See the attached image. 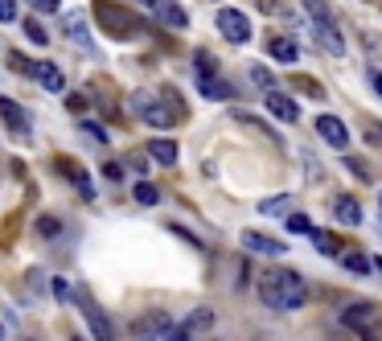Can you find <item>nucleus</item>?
<instances>
[{"instance_id": "nucleus-15", "label": "nucleus", "mask_w": 382, "mask_h": 341, "mask_svg": "<svg viewBox=\"0 0 382 341\" xmlns=\"http://www.w3.org/2000/svg\"><path fill=\"white\" fill-rule=\"evenodd\" d=\"M267 54H271V62H283V66H296L300 62L296 37H271V41H267Z\"/></svg>"}, {"instance_id": "nucleus-6", "label": "nucleus", "mask_w": 382, "mask_h": 341, "mask_svg": "<svg viewBox=\"0 0 382 341\" xmlns=\"http://www.w3.org/2000/svg\"><path fill=\"white\" fill-rule=\"evenodd\" d=\"M74 300H79V309H83V317H86V325H91V333L99 341H116V329H111V321H107V312L91 300L86 292H74Z\"/></svg>"}, {"instance_id": "nucleus-25", "label": "nucleus", "mask_w": 382, "mask_h": 341, "mask_svg": "<svg viewBox=\"0 0 382 341\" xmlns=\"http://www.w3.org/2000/svg\"><path fill=\"white\" fill-rule=\"evenodd\" d=\"M288 210H292V194L263 197V202H259V214H288Z\"/></svg>"}, {"instance_id": "nucleus-1", "label": "nucleus", "mask_w": 382, "mask_h": 341, "mask_svg": "<svg viewBox=\"0 0 382 341\" xmlns=\"http://www.w3.org/2000/svg\"><path fill=\"white\" fill-rule=\"evenodd\" d=\"M259 300L276 312H292L308 300V284L292 267H271V272L259 276Z\"/></svg>"}, {"instance_id": "nucleus-8", "label": "nucleus", "mask_w": 382, "mask_h": 341, "mask_svg": "<svg viewBox=\"0 0 382 341\" xmlns=\"http://www.w3.org/2000/svg\"><path fill=\"white\" fill-rule=\"evenodd\" d=\"M308 25H313V41L325 49V54H333V58L346 54V37L337 33V21H308Z\"/></svg>"}, {"instance_id": "nucleus-39", "label": "nucleus", "mask_w": 382, "mask_h": 341, "mask_svg": "<svg viewBox=\"0 0 382 341\" xmlns=\"http://www.w3.org/2000/svg\"><path fill=\"white\" fill-rule=\"evenodd\" d=\"M66 107L79 115V112H86V99H83V95H70V99H66Z\"/></svg>"}, {"instance_id": "nucleus-17", "label": "nucleus", "mask_w": 382, "mask_h": 341, "mask_svg": "<svg viewBox=\"0 0 382 341\" xmlns=\"http://www.w3.org/2000/svg\"><path fill=\"white\" fill-rule=\"evenodd\" d=\"M34 79L41 82V91H50V95H62V91H66V74H62L54 62H37Z\"/></svg>"}, {"instance_id": "nucleus-44", "label": "nucleus", "mask_w": 382, "mask_h": 341, "mask_svg": "<svg viewBox=\"0 0 382 341\" xmlns=\"http://www.w3.org/2000/svg\"><path fill=\"white\" fill-rule=\"evenodd\" d=\"M70 341H83V337H70Z\"/></svg>"}, {"instance_id": "nucleus-21", "label": "nucleus", "mask_w": 382, "mask_h": 341, "mask_svg": "<svg viewBox=\"0 0 382 341\" xmlns=\"http://www.w3.org/2000/svg\"><path fill=\"white\" fill-rule=\"evenodd\" d=\"M185 333H210L214 329V309H193L189 317H185Z\"/></svg>"}, {"instance_id": "nucleus-24", "label": "nucleus", "mask_w": 382, "mask_h": 341, "mask_svg": "<svg viewBox=\"0 0 382 341\" xmlns=\"http://www.w3.org/2000/svg\"><path fill=\"white\" fill-rule=\"evenodd\" d=\"M304 4V13H308V21H337L329 9V0H300Z\"/></svg>"}, {"instance_id": "nucleus-45", "label": "nucleus", "mask_w": 382, "mask_h": 341, "mask_svg": "<svg viewBox=\"0 0 382 341\" xmlns=\"http://www.w3.org/2000/svg\"><path fill=\"white\" fill-rule=\"evenodd\" d=\"M0 337H4V329H0Z\"/></svg>"}, {"instance_id": "nucleus-31", "label": "nucleus", "mask_w": 382, "mask_h": 341, "mask_svg": "<svg viewBox=\"0 0 382 341\" xmlns=\"http://www.w3.org/2000/svg\"><path fill=\"white\" fill-rule=\"evenodd\" d=\"M9 66H13L17 74H37V62H29V58H21V54H9Z\"/></svg>"}, {"instance_id": "nucleus-37", "label": "nucleus", "mask_w": 382, "mask_h": 341, "mask_svg": "<svg viewBox=\"0 0 382 341\" xmlns=\"http://www.w3.org/2000/svg\"><path fill=\"white\" fill-rule=\"evenodd\" d=\"M103 173H107V181H124V164L107 161V164H103Z\"/></svg>"}, {"instance_id": "nucleus-11", "label": "nucleus", "mask_w": 382, "mask_h": 341, "mask_svg": "<svg viewBox=\"0 0 382 341\" xmlns=\"http://www.w3.org/2000/svg\"><path fill=\"white\" fill-rule=\"evenodd\" d=\"M62 29H66V37H70V41H74L79 49L95 54V41H91V29H86V13H66Z\"/></svg>"}, {"instance_id": "nucleus-20", "label": "nucleus", "mask_w": 382, "mask_h": 341, "mask_svg": "<svg viewBox=\"0 0 382 341\" xmlns=\"http://www.w3.org/2000/svg\"><path fill=\"white\" fill-rule=\"evenodd\" d=\"M308 239H313V247L321 251V255H341V251H346V247H341V239H337L333 230H316L313 227V234H308Z\"/></svg>"}, {"instance_id": "nucleus-7", "label": "nucleus", "mask_w": 382, "mask_h": 341, "mask_svg": "<svg viewBox=\"0 0 382 341\" xmlns=\"http://www.w3.org/2000/svg\"><path fill=\"white\" fill-rule=\"evenodd\" d=\"M378 317H382V309L374 300H349L346 309H341V325L358 333V329H366L370 321H378Z\"/></svg>"}, {"instance_id": "nucleus-16", "label": "nucleus", "mask_w": 382, "mask_h": 341, "mask_svg": "<svg viewBox=\"0 0 382 341\" xmlns=\"http://www.w3.org/2000/svg\"><path fill=\"white\" fill-rule=\"evenodd\" d=\"M54 169H58L62 177H70V181H74V185H79V194H83V197H95V185H91V173H86V169H79V164H74V161H66V157H62V161H54Z\"/></svg>"}, {"instance_id": "nucleus-26", "label": "nucleus", "mask_w": 382, "mask_h": 341, "mask_svg": "<svg viewBox=\"0 0 382 341\" xmlns=\"http://www.w3.org/2000/svg\"><path fill=\"white\" fill-rule=\"evenodd\" d=\"M251 82H259V91H263V95H267V91H276V79H271V70H267V66H259V62L251 66Z\"/></svg>"}, {"instance_id": "nucleus-3", "label": "nucleus", "mask_w": 382, "mask_h": 341, "mask_svg": "<svg viewBox=\"0 0 382 341\" xmlns=\"http://www.w3.org/2000/svg\"><path fill=\"white\" fill-rule=\"evenodd\" d=\"M95 16L103 21V29L111 33V37H119V41H128V37H136V33L144 29L128 9H116L111 0H95Z\"/></svg>"}, {"instance_id": "nucleus-5", "label": "nucleus", "mask_w": 382, "mask_h": 341, "mask_svg": "<svg viewBox=\"0 0 382 341\" xmlns=\"http://www.w3.org/2000/svg\"><path fill=\"white\" fill-rule=\"evenodd\" d=\"M169 329H173V317L161 312V309H152V312H144V317H136L132 321V337L136 341H161Z\"/></svg>"}, {"instance_id": "nucleus-32", "label": "nucleus", "mask_w": 382, "mask_h": 341, "mask_svg": "<svg viewBox=\"0 0 382 341\" xmlns=\"http://www.w3.org/2000/svg\"><path fill=\"white\" fill-rule=\"evenodd\" d=\"M358 341H382V317L378 321H370L366 329H358Z\"/></svg>"}, {"instance_id": "nucleus-36", "label": "nucleus", "mask_w": 382, "mask_h": 341, "mask_svg": "<svg viewBox=\"0 0 382 341\" xmlns=\"http://www.w3.org/2000/svg\"><path fill=\"white\" fill-rule=\"evenodd\" d=\"M0 21H4V25L17 21V0H0Z\"/></svg>"}, {"instance_id": "nucleus-35", "label": "nucleus", "mask_w": 382, "mask_h": 341, "mask_svg": "<svg viewBox=\"0 0 382 341\" xmlns=\"http://www.w3.org/2000/svg\"><path fill=\"white\" fill-rule=\"evenodd\" d=\"M50 292L58 296V300H70V296H74V292H70V284H66L62 276H54V280H50Z\"/></svg>"}, {"instance_id": "nucleus-40", "label": "nucleus", "mask_w": 382, "mask_h": 341, "mask_svg": "<svg viewBox=\"0 0 382 341\" xmlns=\"http://www.w3.org/2000/svg\"><path fill=\"white\" fill-rule=\"evenodd\" d=\"M29 4H37L41 13H58V0H29Z\"/></svg>"}, {"instance_id": "nucleus-18", "label": "nucleus", "mask_w": 382, "mask_h": 341, "mask_svg": "<svg viewBox=\"0 0 382 341\" xmlns=\"http://www.w3.org/2000/svg\"><path fill=\"white\" fill-rule=\"evenodd\" d=\"M0 115H4V124H9L13 132L29 136V124H25V112H21V103H13V99H0Z\"/></svg>"}, {"instance_id": "nucleus-14", "label": "nucleus", "mask_w": 382, "mask_h": 341, "mask_svg": "<svg viewBox=\"0 0 382 341\" xmlns=\"http://www.w3.org/2000/svg\"><path fill=\"white\" fill-rule=\"evenodd\" d=\"M267 112L276 115V119H283V124H296V119H300V107H296V99L280 95V91H267Z\"/></svg>"}, {"instance_id": "nucleus-38", "label": "nucleus", "mask_w": 382, "mask_h": 341, "mask_svg": "<svg viewBox=\"0 0 382 341\" xmlns=\"http://www.w3.org/2000/svg\"><path fill=\"white\" fill-rule=\"evenodd\" d=\"M346 169H353V173H358L362 181H370V169H366L362 161H353V157H346Z\"/></svg>"}, {"instance_id": "nucleus-33", "label": "nucleus", "mask_w": 382, "mask_h": 341, "mask_svg": "<svg viewBox=\"0 0 382 341\" xmlns=\"http://www.w3.org/2000/svg\"><path fill=\"white\" fill-rule=\"evenodd\" d=\"M169 230H173V234H177V239H185V243L193 247V251H206V243H201L198 234H189V230H185V227H177V222H173V227H169Z\"/></svg>"}, {"instance_id": "nucleus-2", "label": "nucleus", "mask_w": 382, "mask_h": 341, "mask_svg": "<svg viewBox=\"0 0 382 341\" xmlns=\"http://www.w3.org/2000/svg\"><path fill=\"white\" fill-rule=\"evenodd\" d=\"M132 112L152 124V128H173V124H185L189 119V107L173 91H136L132 95Z\"/></svg>"}, {"instance_id": "nucleus-4", "label": "nucleus", "mask_w": 382, "mask_h": 341, "mask_svg": "<svg viewBox=\"0 0 382 341\" xmlns=\"http://www.w3.org/2000/svg\"><path fill=\"white\" fill-rule=\"evenodd\" d=\"M218 33H222L231 46H247L255 25H251V16L238 13V9H218Z\"/></svg>"}, {"instance_id": "nucleus-30", "label": "nucleus", "mask_w": 382, "mask_h": 341, "mask_svg": "<svg viewBox=\"0 0 382 341\" xmlns=\"http://www.w3.org/2000/svg\"><path fill=\"white\" fill-rule=\"evenodd\" d=\"M288 230H292V234H313V222H308V214H292V218H288Z\"/></svg>"}, {"instance_id": "nucleus-41", "label": "nucleus", "mask_w": 382, "mask_h": 341, "mask_svg": "<svg viewBox=\"0 0 382 341\" xmlns=\"http://www.w3.org/2000/svg\"><path fill=\"white\" fill-rule=\"evenodd\" d=\"M366 140H370V144L378 148V144H382V128H366Z\"/></svg>"}, {"instance_id": "nucleus-13", "label": "nucleus", "mask_w": 382, "mask_h": 341, "mask_svg": "<svg viewBox=\"0 0 382 341\" xmlns=\"http://www.w3.org/2000/svg\"><path fill=\"white\" fill-rule=\"evenodd\" d=\"M333 218L341 227H362V202L358 197H333Z\"/></svg>"}, {"instance_id": "nucleus-29", "label": "nucleus", "mask_w": 382, "mask_h": 341, "mask_svg": "<svg viewBox=\"0 0 382 341\" xmlns=\"http://www.w3.org/2000/svg\"><path fill=\"white\" fill-rule=\"evenodd\" d=\"M25 37H29V41H34V46H46V41H50V33L41 29V25H37V21H25Z\"/></svg>"}, {"instance_id": "nucleus-27", "label": "nucleus", "mask_w": 382, "mask_h": 341, "mask_svg": "<svg viewBox=\"0 0 382 341\" xmlns=\"http://www.w3.org/2000/svg\"><path fill=\"white\" fill-rule=\"evenodd\" d=\"M341 263H346L349 272H358V276H366V272L374 267V263L366 260V255H358V251H349V255H341Z\"/></svg>"}, {"instance_id": "nucleus-12", "label": "nucleus", "mask_w": 382, "mask_h": 341, "mask_svg": "<svg viewBox=\"0 0 382 341\" xmlns=\"http://www.w3.org/2000/svg\"><path fill=\"white\" fill-rule=\"evenodd\" d=\"M152 13H156V21H165L169 29H189V13L173 0H152Z\"/></svg>"}, {"instance_id": "nucleus-42", "label": "nucleus", "mask_w": 382, "mask_h": 341, "mask_svg": "<svg viewBox=\"0 0 382 341\" xmlns=\"http://www.w3.org/2000/svg\"><path fill=\"white\" fill-rule=\"evenodd\" d=\"M374 91H378V95H382V74H374Z\"/></svg>"}, {"instance_id": "nucleus-34", "label": "nucleus", "mask_w": 382, "mask_h": 341, "mask_svg": "<svg viewBox=\"0 0 382 341\" xmlns=\"http://www.w3.org/2000/svg\"><path fill=\"white\" fill-rule=\"evenodd\" d=\"M296 87L304 91V95H313V99H321V95H325V87H321L316 79H296Z\"/></svg>"}, {"instance_id": "nucleus-28", "label": "nucleus", "mask_w": 382, "mask_h": 341, "mask_svg": "<svg viewBox=\"0 0 382 341\" xmlns=\"http://www.w3.org/2000/svg\"><path fill=\"white\" fill-rule=\"evenodd\" d=\"M37 234H41V239H54V234H62V222H58L54 214H46V218L37 222Z\"/></svg>"}, {"instance_id": "nucleus-43", "label": "nucleus", "mask_w": 382, "mask_h": 341, "mask_svg": "<svg viewBox=\"0 0 382 341\" xmlns=\"http://www.w3.org/2000/svg\"><path fill=\"white\" fill-rule=\"evenodd\" d=\"M374 272H378V276H382V260H374Z\"/></svg>"}, {"instance_id": "nucleus-9", "label": "nucleus", "mask_w": 382, "mask_h": 341, "mask_svg": "<svg viewBox=\"0 0 382 341\" xmlns=\"http://www.w3.org/2000/svg\"><path fill=\"white\" fill-rule=\"evenodd\" d=\"M238 243H243V251H255V255H283V251H288L280 239L259 234V230H243V234H238Z\"/></svg>"}, {"instance_id": "nucleus-23", "label": "nucleus", "mask_w": 382, "mask_h": 341, "mask_svg": "<svg viewBox=\"0 0 382 341\" xmlns=\"http://www.w3.org/2000/svg\"><path fill=\"white\" fill-rule=\"evenodd\" d=\"M132 197L140 202V206H156V202H161V189H156L152 181H136V185H132Z\"/></svg>"}, {"instance_id": "nucleus-46", "label": "nucleus", "mask_w": 382, "mask_h": 341, "mask_svg": "<svg viewBox=\"0 0 382 341\" xmlns=\"http://www.w3.org/2000/svg\"><path fill=\"white\" fill-rule=\"evenodd\" d=\"M25 341H34V337H25Z\"/></svg>"}, {"instance_id": "nucleus-22", "label": "nucleus", "mask_w": 382, "mask_h": 341, "mask_svg": "<svg viewBox=\"0 0 382 341\" xmlns=\"http://www.w3.org/2000/svg\"><path fill=\"white\" fill-rule=\"evenodd\" d=\"M149 157L156 164H177V144L173 140H152L149 144Z\"/></svg>"}, {"instance_id": "nucleus-10", "label": "nucleus", "mask_w": 382, "mask_h": 341, "mask_svg": "<svg viewBox=\"0 0 382 341\" xmlns=\"http://www.w3.org/2000/svg\"><path fill=\"white\" fill-rule=\"evenodd\" d=\"M313 124H316V132H321V136H325L333 148H349V128L341 124V119H337V115L325 112V115H316Z\"/></svg>"}, {"instance_id": "nucleus-19", "label": "nucleus", "mask_w": 382, "mask_h": 341, "mask_svg": "<svg viewBox=\"0 0 382 341\" xmlns=\"http://www.w3.org/2000/svg\"><path fill=\"white\" fill-rule=\"evenodd\" d=\"M198 87H201V95L214 99V103H218V99H231V95H234V91H231L222 79H218V74H198Z\"/></svg>"}]
</instances>
